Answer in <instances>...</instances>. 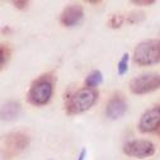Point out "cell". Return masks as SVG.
Listing matches in <instances>:
<instances>
[{"instance_id": "8992f818", "label": "cell", "mask_w": 160, "mask_h": 160, "mask_svg": "<svg viewBox=\"0 0 160 160\" xmlns=\"http://www.w3.org/2000/svg\"><path fill=\"white\" fill-rule=\"evenodd\" d=\"M123 151L128 156L144 159L154 155L155 146L149 140H132V141H128L123 146Z\"/></svg>"}, {"instance_id": "ba28073f", "label": "cell", "mask_w": 160, "mask_h": 160, "mask_svg": "<svg viewBox=\"0 0 160 160\" xmlns=\"http://www.w3.org/2000/svg\"><path fill=\"white\" fill-rule=\"evenodd\" d=\"M83 17H84V10H83L82 5L70 4V5L65 7V9L62 10L61 15H60V22L65 27H72V26H76L78 23H80Z\"/></svg>"}, {"instance_id": "9c48e42d", "label": "cell", "mask_w": 160, "mask_h": 160, "mask_svg": "<svg viewBox=\"0 0 160 160\" xmlns=\"http://www.w3.org/2000/svg\"><path fill=\"white\" fill-rule=\"evenodd\" d=\"M126 111H127L126 101L121 95H114L111 98V101L107 104L106 114L111 119H118L126 113Z\"/></svg>"}, {"instance_id": "e0dca14e", "label": "cell", "mask_w": 160, "mask_h": 160, "mask_svg": "<svg viewBox=\"0 0 160 160\" xmlns=\"http://www.w3.org/2000/svg\"><path fill=\"white\" fill-rule=\"evenodd\" d=\"M85 156H87V150H85V149H83L82 151H80V154H79L78 160H84V159H85Z\"/></svg>"}, {"instance_id": "3957f363", "label": "cell", "mask_w": 160, "mask_h": 160, "mask_svg": "<svg viewBox=\"0 0 160 160\" xmlns=\"http://www.w3.org/2000/svg\"><path fill=\"white\" fill-rule=\"evenodd\" d=\"M53 93V83L51 75H45L38 78L32 84L28 92V102L33 106H43L48 101Z\"/></svg>"}, {"instance_id": "9a60e30c", "label": "cell", "mask_w": 160, "mask_h": 160, "mask_svg": "<svg viewBox=\"0 0 160 160\" xmlns=\"http://www.w3.org/2000/svg\"><path fill=\"white\" fill-rule=\"evenodd\" d=\"M13 4L15 5V8L21 9V10H24L28 8V2L27 0H17V2H13Z\"/></svg>"}, {"instance_id": "5b68a950", "label": "cell", "mask_w": 160, "mask_h": 160, "mask_svg": "<svg viewBox=\"0 0 160 160\" xmlns=\"http://www.w3.org/2000/svg\"><path fill=\"white\" fill-rule=\"evenodd\" d=\"M29 142V138L23 132H12L4 138L3 158L10 159L21 152Z\"/></svg>"}, {"instance_id": "7a4b0ae2", "label": "cell", "mask_w": 160, "mask_h": 160, "mask_svg": "<svg viewBox=\"0 0 160 160\" xmlns=\"http://www.w3.org/2000/svg\"><path fill=\"white\" fill-rule=\"evenodd\" d=\"M133 60L135 62L148 66L155 65L160 62V41L159 39H149L138 43L133 51Z\"/></svg>"}, {"instance_id": "6da1fadb", "label": "cell", "mask_w": 160, "mask_h": 160, "mask_svg": "<svg viewBox=\"0 0 160 160\" xmlns=\"http://www.w3.org/2000/svg\"><path fill=\"white\" fill-rule=\"evenodd\" d=\"M98 98V92L92 88H83L72 93L66 102L68 114H79L93 107Z\"/></svg>"}, {"instance_id": "ac0fdd59", "label": "cell", "mask_w": 160, "mask_h": 160, "mask_svg": "<svg viewBox=\"0 0 160 160\" xmlns=\"http://www.w3.org/2000/svg\"><path fill=\"white\" fill-rule=\"evenodd\" d=\"M159 135H160V127H159Z\"/></svg>"}, {"instance_id": "7c38bea8", "label": "cell", "mask_w": 160, "mask_h": 160, "mask_svg": "<svg viewBox=\"0 0 160 160\" xmlns=\"http://www.w3.org/2000/svg\"><path fill=\"white\" fill-rule=\"evenodd\" d=\"M128 53L126 52V53H123V56H122V58L118 61V74L119 75H125L126 74V71H127V69H128Z\"/></svg>"}, {"instance_id": "277c9868", "label": "cell", "mask_w": 160, "mask_h": 160, "mask_svg": "<svg viewBox=\"0 0 160 160\" xmlns=\"http://www.w3.org/2000/svg\"><path fill=\"white\" fill-rule=\"evenodd\" d=\"M160 88V75L150 72L136 76L131 80L130 89L135 94H146Z\"/></svg>"}, {"instance_id": "52a82bcc", "label": "cell", "mask_w": 160, "mask_h": 160, "mask_svg": "<svg viewBox=\"0 0 160 160\" xmlns=\"http://www.w3.org/2000/svg\"><path fill=\"white\" fill-rule=\"evenodd\" d=\"M160 127V106L148 109L140 118L138 128L141 132H152Z\"/></svg>"}, {"instance_id": "8fae6325", "label": "cell", "mask_w": 160, "mask_h": 160, "mask_svg": "<svg viewBox=\"0 0 160 160\" xmlns=\"http://www.w3.org/2000/svg\"><path fill=\"white\" fill-rule=\"evenodd\" d=\"M102 82H103V75H102V72L99 71V70H94V71H92V72L87 76V79H85V85H87V88L94 89V88L98 87L99 84H102Z\"/></svg>"}, {"instance_id": "4fadbf2b", "label": "cell", "mask_w": 160, "mask_h": 160, "mask_svg": "<svg viewBox=\"0 0 160 160\" xmlns=\"http://www.w3.org/2000/svg\"><path fill=\"white\" fill-rule=\"evenodd\" d=\"M123 23V17L122 15H112L109 19V26L112 28H119Z\"/></svg>"}, {"instance_id": "5bb4252c", "label": "cell", "mask_w": 160, "mask_h": 160, "mask_svg": "<svg viewBox=\"0 0 160 160\" xmlns=\"http://www.w3.org/2000/svg\"><path fill=\"white\" fill-rule=\"evenodd\" d=\"M132 3L138 7H149V5H152L155 2L154 0H133Z\"/></svg>"}, {"instance_id": "2e32d148", "label": "cell", "mask_w": 160, "mask_h": 160, "mask_svg": "<svg viewBox=\"0 0 160 160\" xmlns=\"http://www.w3.org/2000/svg\"><path fill=\"white\" fill-rule=\"evenodd\" d=\"M138 15H142V13H131L130 17H128V22L131 23H135V22H138V21H141V19H144V17H138Z\"/></svg>"}, {"instance_id": "30bf717a", "label": "cell", "mask_w": 160, "mask_h": 160, "mask_svg": "<svg viewBox=\"0 0 160 160\" xmlns=\"http://www.w3.org/2000/svg\"><path fill=\"white\" fill-rule=\"evenodd\" d=\"M21 112V104L18 102H8L2 108V118L4 121H12L17 118Z\"/></svg>"}]
</instances>
